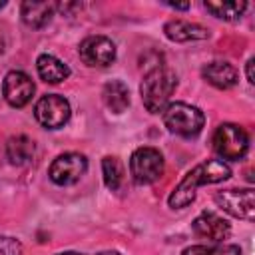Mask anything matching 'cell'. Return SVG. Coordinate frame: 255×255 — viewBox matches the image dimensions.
Wrapping results in <instances>:
<instances>
[{
    "mask_svg": "<svg viewBox=\"0 0 255 255\" xmlns=\"http://www.w3.org/2000/svg\"><path fill=\"white\" fill-rule=\"evenodd\" d=\"M231 175V169L227 163L219 161V159H207L197 163L191 171L185 173V177L177 183V187L171 191L167 203L173 209H183L187 207L193 199H195V191L199 185H207V183H219L223 179H227Z\"/></svg>",
    "mask_w": 255,
    "mask_h": 255,
    "instance_id": "6da1fadb",
    "label": "cell"
},
{
    "mask_svg": "<svg viewBox=\"0 0 255 255\" xmlns=\"http://www.w3.org/2000/svg\"><path fill=\"white\" fill-rule=\"evenodd\" d=\"M177 86V78L169 68L157 66L153 70H149L139 86V94H141V102L145 106L147 112L151 114H159L169 106V98L175 92Z\"/></svg>",
    "mask_w": 255,
    "mask_h": 255,
    "instance_id": "7a4b0ae2",
    "label": "cell"
},
{
    "mask_svg": "<svg viewBox=\"0 0 255 255\" xmlns=\"http://www.w3.org/2000/svg\"><path fill=\"white\" fill-rule=\"evenodd\" d=\"M163 124L175 135L193 137L203 129L205 116L195 106H189L185 102H175L163 110Z\"/></svg>",
    "mask_w": 255,
    "mask_h": 255,
    "instance_id": "3957f363",
    "label": "cell"
},
{
    "mask_svg": "<svg viewBox=\"0 0 255 255\" xmlns=\"http://www.w3.org/2000/svg\"><path fill=\"white\" fill-rule=\"evenodd\" d=\"M213 149L223 159H241L249 149V135L237 124H221L213 133Z\"/></svg>",
    "mask_w": 255,
    "mask_h": 255,
    "instance_id": "277c9868",
    "label": "cell"
},
{
    "mask_svg": "<svg viewBox=\"0 0 255 255\" xmlns=\"http://www.w3.org/2000/svg\"><path fill=\"white\" fill-rule=\"evenodd\" d=\"M129 171L135 183H153L163 173V155L155 147H137L129 157Z\"/></svg>",
    "mask_w": 255,
    "mask_h": 255,
    "instance_id": "5b68a950",
    "label": "cell"
},
{
    "mask_svg": "<svg viewBox=\"0 0 255 255\" xmlns=\"http://www.w3.org/2000/svg\"><path fill=\"white\" fill-rule=\"evenodd\" d=\"M70 104L66 98L58 96V94H48L44 98L38 100L36 108H34V116L36 120L48 128V129H58L62 128L68 120H70Z\"/></svg>",
    "mask_w": 255,
    "mask_h": 255,
    "instance_id": "8992f818",
    "label": "cell"
},
{
    "mask_svg": "<svg viewBox=\"0 0 255 255\" xmlns=\"http://www.w3.org/2000/svg\"><path fill=\"white\" fill-rule=\"evenodd\" d=\"M86 169H88V159L82 153L70 151V153L58 155L52 161L48 175L56 185H72V183L80 181V177L86 173Z\"/></svg>",
    "mask_w": 255,
    "mask_h": 255,
    "instance_id": "52a82bcc",
    "label": "cell"
},
{
    "mask_svg": "<svg viewBox=\"0 0 255 255\" xmlns=\"http://www.w3.org/2000/svg\"><path fill=\"white\" fill-rule=\"evenodd\" d=\"M78 54L92 68H106L116 60V44L106 36H88L82 40Z\"/></svg>",
    "mask_w": 255,
    "mask_h": 255,
    "instance_id": "ba28073f",
    "label": "cell"
},
{
    "mask_svg": "<svg viewBox=\"0 0 255 255\" xmlns=\"http://www.w3.org/2000/svg\"><path fill=\"white\" fill-rule=\"evenodd\" d=\"M217 205L237 219L255 217V193L253 189H225L215 195Z\"/></svg>",
    "mask_w": 255,
    "mask_h": 255,
    "instance_id": "9c48e42d",
    "label": "cell"
},
{
    "mask_svg": "<svg viewBox=\"0 0 255 255\" xmlns=\"http://www.w3.org/2000/svg\"><path fill=\"white\" fill-rule=\"evenodd\" d=\"M34 82L28 74L24 72H18V70H12L4 76V82H2V94L6 98V102L12 106V108H24L32 96H34Z\"/></svg>",
    "mask_w": 255,
    "mask_h": 255,
    "instance_id": "30bf717a",
    "label": "cell"
},
{
    "mask_svg": "<svg viewBox=\"0 0 255 255\" xmlns=\"http://www.w3.org/2000/svg\"><path fill=\"white\" fill-rule=\"evenodd\" d=\"M193 231H195L199 237H203V239H209V241H213V243H223V239H227L231 227H229V223H227L223 217H219L217 213H213V211H203L201 215H197V217L193 219Z\"/></svg>",
    "mask_w": 255,
    "mask_h": 255,
    "instance_id": "8fae6325",
    "label": "cell"
},
{
    "mask_svg": "<svg viewBox=\"0 0 255 255\" xmlns=\"http://www.w3.org/2000/svg\"><path fill=\"white\" fill-rule=\"evenodd\" d=\"M58 4L56 2H38V0H26L22 4V20L26 26L30 28H44L54 12H56Z\"/></svg>",
    "mask_w": 255,
    "mask_h": 255,
    "instance_id": "7c38bea8",
    "label": "cell"
},
{
    "mask_svg": "<svg viewBox=\"0 0 255 255\" xmlns=\"http://www.w3.org/2000/svg\"><path fill=\"white\" fill-rule=\"evenodd\" d=\"M201 74H203V78H205L211 86H215V88H219V90H229V88H233V86L237 84V80H239L237 70H235L229 62H211V64L203 66Z\"/></svg>",
    "mask_w": 255,
    "mask_h": 255,
    "instance_id": "4fadbf2b",
    "label": "cell"
},
{
    "mask_svg": "<svg viewBox=\"0 0 255 255\" xmlns=\"http://www.w3.org/2000/svg\"><path fill=\"white\" fill-rule=\"evenodd\" d=\"M163 32L173 42H191V40H205L209 36L207 28L187 22V20H169L163 26Z\"/></svg>",
    "mask_w": 255,
    "mask_h": 255,
    "instance_id": "5bb4252c",
    "label": "cell"
},
{
    "mask_svg": "<svg viewBox=\"0 0 255 255\" xmlns=\"http://www.w3.org/2000/svg\"><path fill=\"white\" fill-rule=\"evenodd\" d=\"M36 68H38V76L46 82V84H60L70 76V68L58 60L52 54H42L36 60Z\"/></svg>",
    "mask_w": 255,
    "mask_h": 255,
    "instance_id": "9a60e30c",
    "label": "cell"
},
{
    "mask_svg": "<svg viewBox=\"0 0 255 255\" xmlns=\"http://www.w3.org/2000/svg\"><path fill=\"white\" fill-rule=\"evenodd\" d=\"M102 100L106 104V108L114 114H122L128 110L129 106V90L124 82L120 80H112L104 86L102 90Z\"/></svg>",
    "mask_w": 255,
    "mask_h": 255,
    "instance_id": "2e32d148",
    "label": "cell"
},
{
    "mask_svg": "<svg viewBox=\"0 0 255 255\" xmlns=\"http://www.w3.org/2000/svg\"><path fill=\"white\" fill-rule=\"evenodd\" d=\"M6 155L14 165H26L34 157V141L28 135H12L6 143Z\"/></svg>",
    "mask_w": 255,
    "mask_h": 255,
    "instance_id": "e0dca14e",
    "label": "cell"
},
{
    "mask_svg": "<svg viewBox=\"0 0 255 255\" xmlns=\"http://www.w3.org/2000/svg\"><path fill=\"white\" fill-rule=\"evenodd\" d=\"M203 6L215 18H221L227 22L239 20L243 16V12L247 10V2H205Z\"/></svg>",
    "mask_w": 255,
    "mask_h": 255,
    "instance_id": "ac0fdd59",
    "label": "cell"
},
{
    "mask_svg": "<svg viewBox=\"0 0 255 255\" xmlns=\"http://www.w3.org/2000/svg\"><path fill=\"white\" fill-rule=\"evenodd\" d=\"M102 173H104V183L108 185V189L116 191L120 185H122V179H124V167H122V161L118 157H104L102 161Z\"/></svg>",
    "mask_w": 255,
    "mask_h": 255,
    "instance_id": "d6986e66",
    "label": "cell"
},
{
    "mask_svg": "<svg viewBox=\"0 0 255 255\" xmlns=\"http://www.w3.org/2000/svg\"><path fill=\"white\" fill-rule=\"evenodd\" d=\"M181 255H241L237 245L215 243V245H191L181 251Z\"/></svg>",
    "mask_w": 255,
    "mask_h": 255,
    "instance_id": "ffe728a7",
    "label": "cell"
},
{
    "mask_svg": "<svg viewBox=\"0 0 255 255\" xmlns=\"http://www.w3.org/2000/svg\"><path fill=\"white\" fill-rule=\"evenodd\" d=\"M0 255H22V245L14 237H0Z\"/></svg>",
    "mask_w": 255,
    "mask_h": 255,
    "instance_id": "44dd1931",
    "label": "cell"
},
{
    "mask_svg": "<svg viewBox=\"0 0 255 255\" xmlns=\"http://www.w3.org/2000/svg\"><path fill=\"white\" fill-rule=\"evenodd\" d=\"M253 64H255V60L249 58V60H247V80H249L251 84L255 82V76H253Z\"/></svg>",
    "mask_w": 255,
    "mask_h": 255,
    "instance_id": "7402d4cb",
    "label": "cell"
},
{
    "mask_svg": "<svg viewBox=\"0 0 255 255\" xmlns=\"http://www.w3.org/2000/svg\"><path fill=\"white\" fill-rule=\"evenodd\" d=\"M167 6H171V8H177V10H187L189 8V4L185 2V4H173V2H165Z\"/></svg>",
    "mask_w": 255,
    "mask_h": 255,
    "instance_id": "603a6c76",
    "label": "cell"
},
{
    "mask_svg": "<svg viewBox=\"0 0 255 255\" xmlns=\"http://www.w3.org/2000/svg\"><path fill=\"white\" fill-rule=\"evenodd\" d=\"M4 48H6V40H4V36L0 34V56L4 54Z\"/></svg>",
    "mask_w": 255,
    "mask_h": 255,
    "instance_id": "cb8c5ba5",
    "label": "cell"
},
{
    "mask_svg": "<svg viewBox=\"0 0 255 255\" xmlns=\"http://www.w3.org/2000/svg\"><path fill=\"white\" fill-rule=\"evenodd\" d=\"M58 255H84V253H76V251H64V253H58Z\"/></svg>",
    "mask_w": 255,
    "mask_h": 255,
    "instance_id": "d4e9b609",
    "label": "cell"
},
{
    "mask_svg": "<svg viewBox=\"0 0 255 255\" xmlns=\"http://www.w3.org/2000/svg\"><path fill=\"white\" fill-rule=\"evenodd\" d=\"M98 255H120V253H116V251H106V253H98Z\"/></svg>",
    "mask_w": 255,
    "mask_h": 255,
    "instance_id": "484cf974",
    "label": "cell"
},
{
    "mask_svg": "<svg viewBox=\"0 0 255 255\" xmlns=\"http://www.w3.org/2000/svg\"><path fill=\"white\" fill-rule=\"evenodd\" d=\"M2 6H4V2H0V8H2Z\"/></svg>",
    "mask_w": 255,
    "mask_h": 255,
    "instance_id": "4316f807",
    "label": "cell"
}]
</instances>
